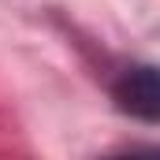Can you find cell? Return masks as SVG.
Masks as SVG:
<instances>
[{"label":"cell","instance_id":"obj_1","mask_svg":"<svg viewBox=\"0 0 160 160\" xmlns=\"http://www.w3.org/2000/svg\"><path fill=\"white\" fill-rule=\"evenodd\" d=\"M112 101L130 119L160 123V67H153V63H127L112 78Z\"/></svg>","mask_w":160,"mask_h":160}]
</instances>
